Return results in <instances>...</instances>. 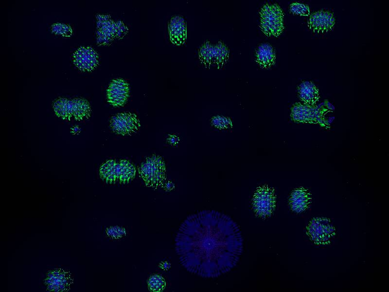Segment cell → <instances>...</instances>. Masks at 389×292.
Wrapping results in <instances>:
<instances>
[{"instance_id": "obj_3", "label": "cell", "mask_w": 389, "mask_h": 292, "mask_svg": "<svg viewBox=\"0 0 389 292\" xmlns=\"http://www.w3.org/2000/svg\"><path fill=\"white\" fill-rule=\"evenodd\" d=\"M260 27L269 37H278L283 31V11L277 4H266L260 10Z\"/></svg>"}, {"instance_id": "obj_24", "label": "cell", "mask_w": 389, "mask_h": 292, "mask_svg": "<svg viewBox=\"0 0 389 292\" xmlns=\"http://www.w3.org/2000/svg\"><path fill=\"white\" fill-rule=\"evenodd\" d=\"M54 287L55 285L54 284H50L48 285L47 289H48V290H49V291H54Z\"/></svg>"}, {"instance_id": "obj_4", "label": "cell", "mask_w": 389, "mask_h": 292, "mask_svg": "<svg viewBox=\"0 0 389 292\" xmlns=\"http://www.w3.org/2000/svg\"><path fill=\"white\" fill-rule=\"evenodd\" d=\"M307 234L316 245L329 244L335 235V229L328 219L316 218L312 220L307 226Z\"/></svg>"}, {"instance_id": "obj_32", "label": "cell", "mask_w": 389, "mask_h": 292, "mask_svg": "<svg viewBox=\"0 0 389 292\" xmlns=\"http://www.w3.org/2000/svg\"><path fill=\"white\" fill-rule=\"evenodd\" d=\"M60 290H61V289H60V288H59V287H58V288H57L55 289L54 290V291L55 292H58V291H60Z\"/></svg>"}, {"instance_id": "obj_16", "label": "cell", "mask_w": 389, "mask_h": 292, "mask_svg": "<svg viewBox=\"0 0 389 292\" xmlns=\"http://www.w3.org/2000/svg\"><path fill=\"white\" fill-rule=\"evenodd\" d=\"M108 102L115 106H120L126 103V100L118 97H108Z\"/></svg>"}, {"instance_id": "obj_8", "label": "cell", "mask_w": 389, "mask_h": 292, "mask_svg": "<svg viewBox=\"0 0 389 292\" xmlns=\"http://www.w3.org/2000/svg\"><path fill=\"white\" fill-rule=\"evenodd\" d=\"M312 199V194L309 190L304 187H299L292 192L289 199V204L292 210L301 213L310 207Z\"/></svg>"}, {"instance_id": "obj_14", "label": "cell", "mask_w": 389, "mask_h": 292, "mask_svg": "<svg viewBox=\"0 0 389 292\" xmlns=\"http://www.w3.org/2000/svg\"><path fill=\"white\" fill-rule=\"evenodd\" d=\"M212 126L219 129H227L233 127L232 121L228 117L216 116L211 119Z\"/></svg>"}, {"instance_id": "obj_12", "label": "cell", "mask_w": 389, "mask_h": 292, "mask_svg": "<svg viewBox=\"0 0 389 292\" xmlns=\"http://www.w3.org/2000/svg\"><path fill=\"white\" fill-rule=\"evenodd\" d=\"M214 45L210 42H205L201 46L198 51V57L201 64L206 68L214 66Z\"/></svg>"}, {"instance_id": "obj_13", "label": "cell", "mask_w": 389, "mask_h": 292, "mask_svg": "<svg viewBox=\"0 0 389 292\" xmlns=\"http://www.w3.org/2000/svg\"><path fill=\"white\" fill-rule=\"evenodd\" d=\"M165 285V280L163 277L159 275H153L149 278L148 281V286L149 289L155 292L163 290Z\"/></svg>"}, {"instance_id": "obj_27", "label": "cell", "mask_w": 389, "mask_h": 292, "mask_svg": "<svg viewBox=\"0 0 389 292\" xmlns=\"http://www.w3.org/2000/svg\"><path fill=\"white\" fill-rule=\"evenodd\" d=\"M163 160V158H162V157L158 156V157H157V161H156L157 163H160V162H161Z\"/></svg>"}, {"instance_id": "obj_25", "label": "cell", "mask_w": 389, "mask_h": 292, "mask_svg": "<svg viewBox=\"0 0 389 292\" xmlns=\"http://www.w3.org/2000/svg\"><path fill=\"white\" fill-rule=\"evenodd\" d=\"M45 282L46 284L49 285L50 284H52L53 280H52V279H50V278H48V279H46L45 280Z\"/></svg>"}, {"instance_id": "obj_21", "label": "cell", "mask_w": 389, "mask_h": 292, "mask_svg": "<svg viewBox=\"0 0 389 292\" xmlns=\"http://www.w3.org/2000/svg\"><path fill=\"white\" fill-rule=\"evenodd\" d=\"M174 186V184H173L171 182L167 183L166 185H165L166 189H168V190H172V189L173 188Z\"/></svg>"}, {"instance_id": "obj_29", "label": "cell", "mask_w": 389, "mask_h": 292, "mask_svg": "<svg viewBox=\"0 0 389 292\" xmlns=\"http://www.w3.org/2000/svg\"><path fill=\"white\" fill-rule=\"evenodd\" d=\"M157 157H158V156H157L156 155H153L151 157L152 160L153 162H156L157 159Z\"/></svg>"}, {"instance_id": "obj_20", "label": "cell", "mask_w": 389, "mask_h": 292, "mask_svg": "<svg viewBox=\"0 0 389 292\" xmlns=\"http://www.w3.org/2000/svg\"><path fill=\"white\" fill-rule=\"evenodd\" d=\"M179 140V138H178L176 136H171L169 138V142H170L172 145H175L177 143Z\"/></svg>"}, {"instance_id": "obj_7", "label": "cell", "mask_w": 389, "mask_h": 292, "mask_svg": "<svg viewBox=\"0 0 389 292\" xmlns=\"http://www.w3.org/2000/svg\"><path fill=\"white\" fill-rule=\"evenodd\" d=\"M168 27L171 42L177 46L185 44L186 40V25L184 18L180 15L173 16L169 22Z\"/></svg>"}, {"instance_id": "obj_5", "label": "cell", "mask_w": 389, "mask_h": 292, "mask_svg": "<svg viewBox=\"0 0 389 292\" xmlns=\"http://www.w3.org/2000/svg\"><path fill=\"white\" fill-rule=\"evenodd\" d=\"M276 206L274 190L267 186L259 187L254 195L253 207L256 214L262 217L271 216Z\"/></svg>"}, {"instance_id": "obj_18", "label": "cell", "mask_w": 389, "mask_h": 292, "mask_svg": "<svg viewBox=\"0 0 389 292\" xmlns=\"http://www.w3.org/2000/svg\"><path fill=\"white\" fill-rule=\"evenodd\" d=\"M73 109H74V102L73 100H68L67 103L66 111L68 119H70L71 116H73Z\"/></svg>"}, {"instance_id": "obj_2", "label": "cell", "mask_w": 389, "mask_h": 292, "mask_svg": "<svg viewBox=\"0 0 389 292\" xmlns=\"http://www.w3.org/2000/svg\"><path fill=\"white\" fill-rule=\"evenodd\" d=\"M325 104L326 107H324L325 105L312 106L303 103H295L291 109V119L296 123L319 124L327 129L329 128V124L325 116L331 110L327 108V101H325Z\"/></svg>"}, {"instance_id": "obj_1", "label": "cell", "mask_w": 389, "mask_h": 292, "mask_svg": "<svg viewBox=\"0 0 389 292\" xmlns=\"http://www.w3.org/2000/svg\"><path fill=\"white\" fill-rule=\"evenodd\" d=\"M243 238L229 216L204 210L189 216L180 226L175 249L187 271L205 278H215L235 267L242 253Z\"/></svg>"}, {"instance_id": "obj_15", "label": "cell", "mask_w": 389, "mask_h": 292, "mask_svg": "<svg viewBox=\"0 0 389 292\" xmlns=\"http://www.w3.org/2000/svg\"><path fill=\"white\" fill-rule=\"evenodd\" d=\"M289 10L292 13L300 16H308L310 15L309 7L308 5L294 2L291 4Z\"/></svg>"}, {"instance_id": "obj_17", "label": "cell", "mask_w": 389, "mask_h": 292, "mask_svg": "<svg viewBox=\"0 0 389 292\" xmlns=\"http://www.w3.org/2000/svg\"><path fill=\"white\" fill-rule=\"evenodd\" d=\"M107 94H118V95H126L129 96V90H112L108 89L107 90Z\"/></svg>"}, {"instance_id": "obj_6", "label": "cell", "mask_w": 389, "mask_h": 292, "mask_svg": "<svg viewBox=\"0 0 389 292\" xmlns=\"http://www.w3.org/2000/svg\"><path fill=\"white\" fill-rule=\"evenodd\" d=\"M335 22L333 13L321 10L310 14L308 21V27L315 33L324 34L332 30Z\"/></svg>"}, {"instance_id": "obj_19", "label": "cell", "mask_w": 389, "mask_h": 292, "mask_svg": "<svg viewBox=\"0 0 389 292\" xmlns=\"http://www.w3.org/2000/svg\"><path fill=\"white\" fill-rule=\"evenodd\" d=\"M112 85H120V86H129L128 84L125 80L121 79H113L112 82L110 83Z\"/></svg>"}, {"instance_id": "obj_31", "label": "cell", "mask_w": 389, "mask_h": 292, "mask_svg": "<svg viewBox=\"0 0 389 292\" xmlns=\"http://www.w3.org/2000/svg\"><path fill=\"white\" fill-rule=\"evenodd\" d=\"M53 274H54L55 275H58V274H60V273H59V271H58V270H55V271H54V272H53Z\"/></svg>"}, {"instance_id": "obj_22", "label": "cell", "mask_w": 389, "mask_h": 292, "mask_svg": "<svg viewBox=\"0 0 389 292\" xmlns=\"http://www.w3.org/2000/svg\"><path fill=\"white\" fill-rule=\"evenodd\" d=\"M129 163V162L128 161L121 160L120 161V162L119 163L121 165H123L124 166H128V163Z\"/></svg>"}, {"instance_id": "obj_26", "label": "cell", "mask_w": 389, "mask_h": 292, "mask_svg": "<svg viewBox=\"0 0 389 292\" xmlns=\"http://www.w3.org/2000/svg\"><path fill=\"white\" fill-rule=\"evenodd\" d=\"M59 288H60V289H61V290H62V291H64V290H65L66 286L65 285V284H61L60 285H59Z\"/></svg>"}, {"instance_id": "obj_10", "label": "cell", "mask_w": 389, "mask_h": 292, "mask_svg": "<svg viewBox=\"0 0 389 292\" xmlns=\"http://www.w3.org/2000/svg\"><path fill=\"white\" fill-rule=\"evenodd\" d=\"M276 60V55L274 48L268 43H263L259 46L256 50V62L263 69H269L274 65Z\"/></svg>"}, {"instance_id": "obj_28", "label": "cell", "mask_w": 389, "mask_h": 292, "mask_svg": "<svg viewBox=\"0 0 389 292\" xmlns=\"http://www.w3.org/2000/svg\"><path fill=\"white\" fill-rule=\"evenodd\" d=\"M47 276H48V278H50V279H52V278H53V277L55 276V275L54 274H53V272L52 273L50 272V273H48V274H47Z\"/></svg>"}, {"instance_id": "obj_9", "label": "cell", "mask_w": 389, "mask_h": 292, "mask_svg": "<svg viewBox=\"0 0 389 292\" xmlns=\"http://www.w3.org/2000/svg\"><path fill=\"white\" fill-rule=\"evenodd\" d=\"M298 96L303 103L316 106L320 98L318 88L311 82H304L298 87Z\"/></svg>"}, {"instance_id": "obj_30", "label": "cell", "mask_w": 389, "mask_h": 292, "mask_svg": "<svg viewBox=\"0 0 389 292\" xmlns=\"http://www.w3.org/2000/svg\"><path fill=\"white\" fill-rule=\"evenodd\" d=\"M59 277L62 279V280H63V279L65 278V274H63V273H60Z\"/></svg>"}, {"instance_id": "obj_11", "label": "cell", "mask_w": 389, "mask_h": 292, "mask_svg": "<svg viewBox=\"0 0 389 292\" xmlns=\"http://www.w3.org/2000/svg\"><path fill=\"white\" fill-rule=\"evenodd\" d=\"M230 57L229 48L224 43L218 42L214 45V66L221 69L228 62Z\"/></svg>"}, {"instance_id": "obj_23", "label": "cell", "mask_w": 389, "mask_h": 292, "mask_svg": "<svg viewBox=\"0 0 389 292\" xmlns=\"http://www.w3.org/2000/svg\"><path fill=\"white\" fill-rule=\"evenodd\" d=\"M79 131H80V129H79L78 126H75V127H74V128L71 129V131H72L74 133H78V132H79Z\"/></svg>"}]
</instances>
